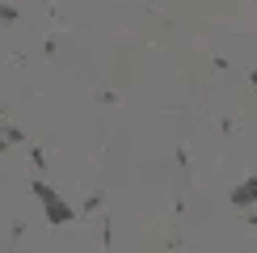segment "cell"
Here are the masks:
<instances>
[{
    "label": "cell",
    "mask_w": 257,
    "mask_h": 253,
    "mask_svg": "<svg viewBox=\"0 0 257 253\" xmlns=\"http://www.w3.org/2000/svg\"><path fill=\"white\" fill-rule=\"evenodd\" d=\"M34 194H38V203H42V211H47L51 224H72V219H76V207H68L47 182H34Z\"/></svg>",
    "instance_id": "obj_1"
},
{
    "label": "cell",
    "mask_w": 257,
    "mask_h": 253,
    "mask_svg": "<svg viewBox=\"0 0 257 253\" xmlns=\"http://www.w3.org/2000/svg\"><path fill=\"white\" fill-rule=\"evenodd\" d=\"M257 203V177H249V182H244V186H236V190H232V207H253Z\"/></svg>",
    "instance_id": "obj_2"
},
{
    "label": "cell",
    "mask_w": 257,
    "mask_h": 253,
    "mask_svg": "<svg viewBox=\"0 0 257 253\" xmlns=\"http://www.w3.org/2000/svg\"><path fill=\"white\" fill-rule=\"evenodd\" d=\"M249 224H257V215H249Z\"/></svg>",
    "instance_id": "obj_5"
},
{
    "label": "cell",
    "mask_w": 257,
    "mask_h": 253,
    "mask_svg": "<svg viewBox=\"0 0 257 253\" xmlns=\"http://www.w3.org/2000/svg\"><path fill=\"white\" fill-rule=\"evenodd\" d=\"M5 148H9V140H5V135H0V152H5Z\"/></svg>",
    "instance_id": "obj_3"
},
{
    "label": "cell",
    "mask_w": 257,
    "mask_h": 253,
    "mask_svg": "<svg viewBox=\"0 0 257 253\" xmlns=\"http://www.w3.org/2000/svg\"><path fill=\"white\" fill-rule=\"evenodd\" d=\"M249 80H253V84H257V68H253V72H249Z\"/></svg>",
    "instance_id": "obj_4"
}]
</instances>
